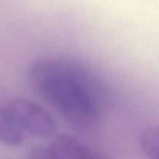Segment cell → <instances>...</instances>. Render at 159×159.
Returning a JSON list of instances; mask_svg holds the SVG:
<instances>
[{
    "label": "cell",
    "instance_id": "1",
    "mask_svg": "<svg viewBox=\"0 0 159 159\" xmlns=\"http://www.w3.org/2000/svg\"><path fill=\"white\" fill-rule=\"evenodd\" d=\"M32 89L70 126L86 130L103 116L107 93L100 79L76 60L44 57L27 70Z\"/></svg>",
    "mask_w": 159,
    "mask_h": 159
},
{
    "label": "cell",
    "instance_id": "2",
    "mask_svg": "<svg viewBox=\"0 0 159 159\" xmlns=\"http://www.w3.org/2000/svg\"><path fill=\"white\" fill-rule=\"evenodd\" d=\"M3 105L13 126L24 139L50 137L56 134V120L39 104L26 98H13Z\"/></svg>",
    "mask_w": 159,
    "mask_h": 159
},
{
    "label": "cell",
    "instance_id": "3",
    "mask_svg": "<svg viewBox=\"0 0 159 159\" xmlns=\"http://www.w3.org/2000/svg\"><path fill=\"white\" fill-rule=\"evenodd\" d=\"M139 141L148 159H159V126H149L143 129Z\"/></svg>",
    "mask_w": 159,
    "mask_h": 159
},
{
    "label": "cell",
    "instance_id": "4",
    "mask_svg": "<svg viewBox=\"0 0 159 159\" xmlns=\"http://www.w3.org/2000/svg\"><path fill=\"white\" fill-rule=\"evenodd\" d=\"M30 159H58L48 144L35 147L31 151Z\"/></svg>",
    "mask_w": 159,
    "mask_h": 159
},
{
    "label": "cell",
    "instance_id": "5",
    "mask_svg": "<svg viewBox=\"0 0 159 159\" xmlns=\"http://www.w3.org/2000/svg\"><path fill=\"white\" fill-rule=\"evenodd\" d=\"M87 159H110V158L92 149L91 151V152H90V154H88Z\"/></svg>",
    "mask_w": 159,
    "mask_h": 159
}]
</instances>
